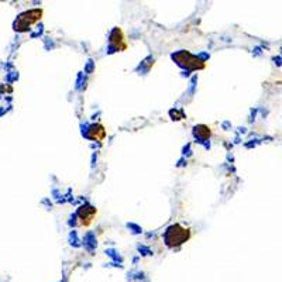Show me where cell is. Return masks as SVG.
Instances as JSON below:
<instances>
[{
	"mask_svg": "<svg viewBox=\"0 0 282 282\" xmlns=\"http://www.w3.org/2000/svg\"><path fill=\"white\" fill-rule=\"evenodd\" d=\"M165 243L168 247H175L186 243L190 238V231L188 229H183L179 224H174V226L168 227L165 234H164Z\"/></svg>",
	"mask_w": 282,
	"mask_h": 282,
	"instance_id": "1",
	"label": "cell"
},
{
	"mask_svg": "<svg viewBox=\"0 0 282 282\" xmlns=\"http://www.w3.org/2000/svg\"><path fill=\"white\" fill-rule=\"evenodd\" d=\"M281 51H282V48H281Z\"/></svg>",
	"mask_w": 282,
	"mask_h": 282,
	"instance_id": "7",
	"label": "cell"
},
{
	"mask_svg": "<svg viewBox=\"0 0 282 282\" xmlns=\"http://www.w3.org/2000/svg\"><path fill=\"white\" fill-rule=\"evenodd\" d=\"M274 61H275V64H278V65H282V59L279 58V56H275L274 58Z\"/></svg>",
	"mask_w": 282,
	"mask_h": 282,
	"instance_id": "6",
	"label": "cell"
},
{
	"mask_svg": "<svg viewBox=\"0 0 282 282\" xmlns=\"http://www.w3.org/2000/svg\"><path fill=\"white\" fill-rule=\"evenodd\" d=\"M95 213H96V209L92 208V206H88V205H86V206H82V208H79L78 216H79V219L82 220L80 224H85V226L90 224V223H92L93 216H95Z\"/></svg>",
	"mask_w": 282,
	"mask_h": 282,
	"instance_id": "3",
	"label": "cell"
},
{
	"mask_svg": "<svg viewBox=\"0 0 282 282\" xmlns=\"http://www.w3.org/2000/svg\"><path fill=\"white\" fill-rule=\"evenodd\" d=\"M193 134H195V137L196 138H199V140H208L209 137H210V129L209 127H206V126H203V124H200V126H196L195 127V130H193Z\"/></svg>",
	"mask_w": 282,
	"mask_h": 282,
	"instance_id": "5",
	"label": "cell"
},
{
	"mask_svg": "<svg viewBox=\"0 0 282 282\" xmlns=\"http://www.w3.org/2000/svg\"><path fill=\"white\" fill-rule=\"evenodd\" d=\"M172 58L183 68H188V69H202L205 68V64L203 61L198 59L196 56L190 55L189 52H185V51H180L178 54H174Z\"/></svg>",
	"mask_w": 282,
	"mask_h": 282,
	"instance_id": "2",
	"label": "cell"
},
{
	"mask_svg": "<svg viewBox=\"0 0 282 282\" xmlns=\"http://www.w3.org/2000/svg\"><path fill=\"white\" fill-rule=\"evenodd\" d=\"M106 135V131L100 124H93L89 127V131L86 133V137L90 140H96V141H100V140L105 138Z\"/></svg>",
	"mask_w": 282,
	"mask_h": 282,
	"instance_id": "4",
	"label": "cell"
}]
</instances>
